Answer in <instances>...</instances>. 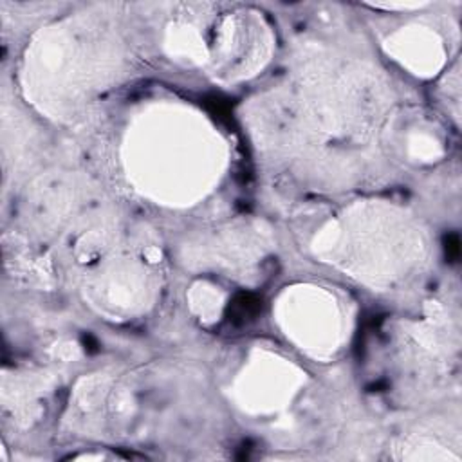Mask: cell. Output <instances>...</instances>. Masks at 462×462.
Masks as SVG:
<instances>
[{"mask_svg":"<svg viewBox=\"0 0 462 462\" xmlns=\"http://www.w3.org/2000/svg\"><path fill=\"white\" fill-rule=\"evenodd\" d=\"M139 146V168L146 170L150 189L166 193L195 191L197 180L206 179L204 166L208 159V141L200 128L173 117L152 123Z\"/></svg>","mask_w":462,"mask_h":462,"instance_id":"1","label":"cell"},{"mask_svg":"<svg viewBox=\"0 0 462 462\" xmlns=\"http://www.w3.org/2000/svg\"><path fill=\"white\" fill-rule=\"evenodd\" d=\"M287 334L312 352L332 350L339 339L341 314L334 298L321 289L294 291L282 301Z\"/></svg>","mask_w":462,"mask_h":462,"instance_id":"2","label":"cell"},{"mask_svg":"<svg viewBox=\"0 0 462 462\" xmlns=\"http://www.w3.org/2000/svg\"><path fill=\"white\" fill-rule=\"evenodd\" d=\"M263 47V27L251 16L233 14L215 27L208 58L226 74H244L258 61Z\"/></svg>","mask_w":462,"mask_h":462,"instance_id":"3","label":"cell"},{"mask_svg":"<svg viewBox=\"0 0 462 462\" xmlns=\"http://www.w3.org/2000/svg\"><path fill=\"white\" fill-rule=\"evenodd\" d=\"M392 47L406 65L419 72L431 70L440 61V43L437 42V36L420 27L402 31L392 42Z\"/></svg>","mask_w":462,"mask_h":462,"instance_id":"4","label":"cell"},{"mask_svg":"<svg viewBox=\"0 0 462 462\" xmlns=\"http://www.w3.org/2000/svg\"><path fill=\"white\" fill-rule=\"evenodd\" d=\"M287 375L291 374L278 363H256L253 372L245 377L242 392L254 406H260V402H265L263 406H273L271 402H274L285 392L283 388L287 386Z\"/></svg>","mask_w":462,"mask_h":462,"instance_id":"5","label":"cell"}]
</instances>
